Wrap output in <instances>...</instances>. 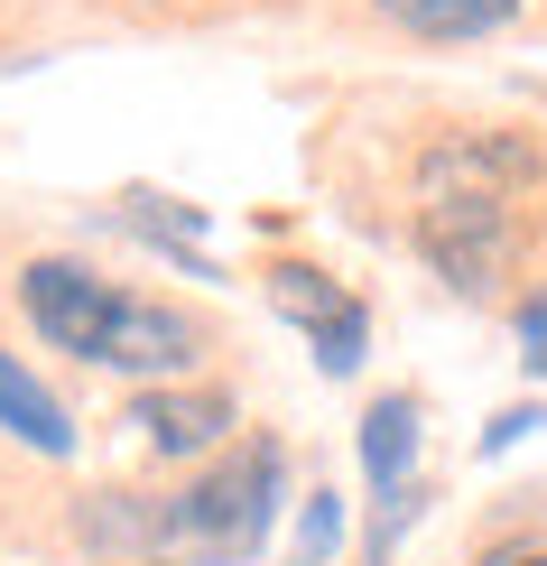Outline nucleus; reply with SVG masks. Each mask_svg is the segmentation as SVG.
Returning a JSON list of instances; mask_svg holds the SVG:
<instances>
[{"label": "nucleus", "mask_w": 547, "mask_h": 566, "mask_svg": "<svg viewBox=\"0 0 547 566\" xmlns=\"http://www.w3.org/2000/svg\"><path fill=\"white\" fill-rule=\"evenodd\" d=\"M519 186H538V158L519 149V139H492V130L445 139V149L427 158L418 242H427V261L455 279V289H492V279H502L511 242H519V223H511Z\"/></svg>", "instance_id": "obj_1"}, {"label": "nucleus", "mask_w": 547, "mask_h": 566, "mask_svg": "<svg viewBox=\"0 0 547 566\" xmlns=\"http://www.w3.org/2000/svg\"><path fill=\"white\" fill-rule=\"evenodd\" d=\"M19 306H29V325L56 353L103 363V371H139V381H158V371L196 363V325H186L177 306H149V297L103 289L84 261H29V270H19Z\"/></svg>", "instance_id": "obj_2"}, {"label": "nucleus", "mask_w": 547, "mask_h": 566, "mask_svg": "<svg viewBox=\"0 0 547 566\" xmlns=\"http://www.w3.org/2000/svg\"><path fill=\"white\" fill-rule=\"evenodd\" d=\"M278 511V455L270 446H251V455H232L223 474H204L196 492H177V511H93V538H112V548H130V538H213V548H260V530H270Z\"/></svg>", "instance_id": "obj_3"}, {"label": "nucleus", "mask_w": 547, "mask_h": 566, "mask_svg": "<svg viewBox=\"0 0 547 566\" xmlns=\"http://www.w3.org/2000/svg\"><path fill=\"white\" fill-rule=\"evenodd\" d=\"M270 297H278V316H297V325H306V344H316V363H325V371H353V363H362L371 316L335 289V279H316V270H270Z\"/></svg>", "instance_id": "obj_4"}, {"label": "nucleus", "mask_w": 547, "mask_h": 566, "mask_svg": "<svg viewBox=\"0 0 547 566\" xmlns=\"http://www.w3.org/2000/svg\"><path fill=\"white\" fill-rule=\"evenodd\" d=\"M130 428L149 437L158 455H204V446L232 428V399L223 390H139L130 399Z\"/></svg>", "instance_id": "obj_5"}, {"label": "nucleus", "mask_w": 547, "mask_h": 566, "mask_svg": "<svg viewBox=\"0 0 547 566\" xmlns=\"http://www.w3.org/2000/svg\"><path fill=\"white\" fill-rule=\"evenodd\" d=\"M0 428H10L19 446H38V455H75V428H65V409H56V399H46L29 371L10 363V353H0Z\"/></svg>", "instance_id": "obj_6"}, {"label": "nucleus", "mask_w": 547, "mask_h": 566, "mask_svg": "<svg viewBox=\"0 0 547 566\" xmlns=\"http://www.w3.org/2000/svg\"><path fill=\"white\" fill-rule=\"evenodd\" d=\"M409 38H492L519 0H380Z\"/></svg>", "instance_id": "obj_7"}, {"label": "nucleus", "mask_w": 547, "mask_h": 566, "mask_svg": "<svg viewBox=\"0 0 547 566\" xmlns=\"http://www.w3.org/2000/svg\"><path fill=\"white\" fill-rule=\"evenodd\" d=\"M409 455H418V409H409V399H371V418H362V464H371V483L399 492Z\"/></svg>", "instance_id": "obj_8"}, {"label": "nucleus", "mask_w": 547, "mask_h": 566, "mask_svg": "<svg viewBox=\"0 0 547 566\" xmlns=\"http://www.w3.org/2000/svg\"><path fill=\"white\" fill-rule=\"evenodd\" d=\"M344 538V502L335 492H316V502H306V530H297V557H325Z\"/></svg>", "instance_id": "obj_9"}, {"label": "nucleus", "mask_w": 547, "mask_h": 566, "mask_svg": "<svg viewBox=\"0 0 547 566\" xmlns=\"http://www.w3.org/2000/svg\"><path fill=\"white\" fill-rule=\"evenodd\" d=\"M529 428H538V409H511V418H492V437H483V446H492V455H502V446H519Z\"/></svg>", "instance_id": "obj_10"}, {"label": "nucleus", "mask_w": 547, "mask_h": 566, "mask_svg": "<svg viewBox=\"0 0 547 566\" xmlns=\"http://www.w3.org/2000/svg\"><path fill=\"white\" fill-rule=\"evenodd\" d=\"M483 566H547V538H511V548H492Z\"/></svg>", "instance_id": "obj_11"}]
</instances>
